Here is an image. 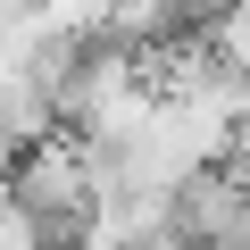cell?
I'll return each mask as SVG.
<instances>
[{"instance_id":"6da1fadb","label":"cell","mask_w":250,"mask_h":250,"mask_svg":"<svg viewBox=\"0 0 250 250\" xmlns=\"http://www.w3.org/2000/svg\"><path fill=\"white\" fill-rule=\"evenodd\" d=\"M0 225L25 250H92L108 233V192H100L83 134L50 125L0 159Z\"/></svg>"}]
</instances>
